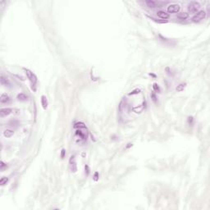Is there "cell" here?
<instances>
[{"instance_id":"cell-21","label":"cell","mask_w":210,"mask_h":210,"mask_svg":"<svg viewBox=\"0 0 210 210\" xmlns=\"http://www.w3.org/2000/svg\"><path fill=\"white\" fill-rule=\"evenodd\" d=\"M8 181V177H2L1 180H0V185H1V186H4L5 184H7Z\"/></svg>"},{"instance_id":"cell-20","label":"cell","mask_w":210,"mask_h":210,"mask_svg":"<svg viewBox=\"0 0 210 210\" xmlns=\"http://www.w3.org/2000/svg\"><path fill=\"white\" fill-rule=\"evenodd\" d=\"M151 99H152L153 102H154V104H158L157 96H156V94H155V93H154V92H152V93H151Z\"/></svg>"},{"instance_id":"cell-6","label":"cell","mask_w":210,"mask_h":210,"mask_svg":"<svg viewBox=\"0 0 210 210\" xmlns=\"http://www.w3.org/2000/svg\"><path fill=\"white\" fill-rule=\"evenodd\" d=\"M69 163H70V167H71V172H76V171H77V167H76V163L75 161L74 156H71V158L69 160Z\"/></svg>"},{"instance_id":"cell-7","label":"cell","mask_w":210,"mask_h":210,"mask_svg":"<svg viewBox=\"0 0 210 210\" xmlns=\"http://www.w3.org/2000/svg\"><path fill=\"white\" fill-rule=\"evenodd\" d=\"M145 3L150 8H155L157 7L159 8L161 6V3L160 2H155V1H153V0H147V1H145Z\"/></svg>"},{"instance_id":"cell-8","label":"cell","mask_w":210,"mask_h":210,"mask_svg":"<svg viewBox=\"0 0 210 210\" xmlns=\"http://www.w3.org/2000/svg\"><path fill=\"white\" fill-rule=\"evenodd\" d=\"M12 113V109L10 108H2L1 111H0V116L2 117H7L8 115H10Z\"/></svg>"},{"instance_id":"cell-26","label":"cell","mask_w":210,"mask_h":210,"mask_svg":"<svg viewBox=\"0 0 210 210\" xmlns=\"http://www.w3.org/2000/svg\"><path fill=\"white\" fill-rule=\"evenodd\" d=\"M193 121H194V118H193V117H188V123L190 124V126H192L193 125Z\"/></svg>"},{"instance_id":"cell-22","label":"cell","mask_w":210,"mask_h":210,"mask_svg":"<svg viewBox=\"0 0 210 210\" xmlns=\"http://www.w3.org/2000/svg\"><path fill=\"white\" fill-rule=\"evenodd\" d=\"M18 125H19V121H16V120H12V121H11L9 122V126H15V127H16V126H17Z\"/></svg>"},{"instance_id":"cell-5","label":"cell","mask_w":210,"mask_h":210,"mask_svg":"<svg viewBox=\"0 0 210 210\" xmlns=\"http://www.w3.org/2000/svg\"><path fill=\"white\" fill-rule=\"evenodd\" d=\"M145 108H146V102L145 101H144L141 105L132 108V111L134 112V113H142L144 109H145Z\"/></svg>"},{"instance_id":"cell-16","label":"cell","mask_w":210,"mask_h":210,"mask_svg":"<svg viewBox=\"0 0 210 210\" xmlns=\"http://www.w3.org/2000/svg\"><path fill=\"white\" fill-rule=\"evenodd\" d=\"M74 128H76V129H86V126L83 122H76L74 124Z\"/></svg>"},{"instance_id":"cell-11","label":"cell","mask_w":210,"mask_h":210,"mask_svg":"<svg viewBox=\"0 0 210 210\" xmlns=\"http://www.w3.org/2000/svg\"><path fill=\"white\" fill-rule=\"evenodd\" d=\"M13 135H14V131H13V130H12V129H6L4 131H3V136H4L6 138L12 137Z\"/></svg>"},{"instance_id":"cell-19","label":"cell","mask_w":210,"mask_h":210,"mask_svg":"<svg viewBox=\"0 0 210 210\" xmlns=\"http://www.w3.org/2000/svg\"><path fill=\"white\" fill-rule=\"evenodd\" d=\"M153 89H154V92H157V93H160V91H161L159 86H158L157 83H154L153 84Z\"/></svg>"},{"instance_id":"cell-14","label":"cell","mask_w":210,"mask_h":210,"mask_svg":"<svg viewBox=\"0 0 210 210\" xmlns=\"http://www.w3.org/2000/svg\"><path fill=\"white\" fill-rule=\"evenodd\" d=\"M189 17V13L187 12H180L179 14H177V18L181 20H186Z\"/></svg>"},{"instance_id":"cell-28","label":"cell","mask_w":210,"mask_h":210,"mask_svg":"<svg viewBox=\"0 0 210 210\" xmlns=\"http://www.w3.org/2000/svg\"><path fill=\"white\" fill-rule=\"evenodd\" d=\"M85 169H86V175H89V166H88V165H86V166H85Z\"/></svg>"},{"instance_id":"cell-4","label":"cell","mask_w":210,"mask_h":210,"mask_svg":"<svg viewBox=\"0 0 210 210\" xmlns=\"http://www.w3.org/2000/svg\"><path fill=\"white\" fill-rule=\"evenodd\" d=\"M180 9H181V7H180L179 4H176V3H172V4H170L169 6L167 7V13H176L179 12Z\"/></svg>"},{"instance_id":"cell-1","label":"cell","mask_w":210,"mask_h":210,"mask_svg":"<svg viewBox=\"0 0 210 210\" xmlns=\"http://www.w3.org/2000/svg\"><path fill=\"white\" fill-rule=\"evenodd\" d=\"M24 70L26 71V76H27V78L29 79L30 82H31V86H32V89L34 88V90H35V87L36 83H37V77H36V76L31 71V70L26 69V68H24Z\"/></svg>"},{"instance_id":"cell-2","label":"cell","mask_w":210,"mask_h":210,"mask_svg":"<svg viewBox=\"0 0 210 210\" xmlns=\"http://www.w3.org/2000/svg\"><path fill=\"white\" fill-rule=\"evenodd\" d=\"M200 8V4L198 2H191L187 6V10L190 13H195L198 12Z\"/></svg>"},{"instance_id":"cell-3","label":"cell","mask_w":210,"mask_h":210,"mask_svg":"<svg viewBox=\"0 0 210 210\" xmlns=\"http://www.w3.org/2000/svg\"><path fill=\"white\" fill-rule=\"evenodd\" d=\"M206 17V12L204 11V10H201V11H199L192 18H191V21L193 22H199L202 20H204V18Z\"/></svg>"},{"instance_id":"cell-13","label":"cell","mask_w":210,"mask_h":210,"mask_svg":"<svg viewBox=\"0 0 210 210\" xmlns=\"http://www.w3.org/2000/svg\"><path fill=\"white\" fill-rule=\"evenodd\" d=\"M16 99H18L19 101H27L28 100V96L26 94H23V93H21V94H18L17 96H16Z\"/></svg>"},{"instance_id":"cell-10","label":"cell","mask_w":210,"mask_h":210,"mask_svg":"<svg viewBox=\"0 0 210 210\" xmlns=\"http://www.w3.org/2000/svg\"><path fill=\"white\" fill-rule=\"evenodd\" d=\"M10 101H11V99H10V97L8 94H2L1 97H0V102H1V104H8V103H10Z\"/></svg>"},{"instance_id":"cell-9","label":"cell","mask_w":210,"mask_h":210,"mask_svg":"<svg viewBox=\"0 0 210 210\" xmlns=\"http://www.w3.org/2000/svg\"><path fill=\"white\" fill-rule=\"evenodd\" d=\"M157 16H158V17L161 18V19H163V21H164V20L168 19V18L170 17V15L168 14L167 12H164V11H158L157 12Z\"/></svg>"},{"instance_id":"cell-27","label":"cell","mask_w":210,"mask_h":210,"mask_svg":"<svg viewBox=\"0 0 210 210\" xmlns=\"http://www.w3.org/2000/svg\"><path fill=\"white\" fill-rule=\"evenodd\" d=\"M65 154H66V150H65L64 149H62V151H61V158H64Z\"/></svg>"},{"instance_id":"cell-18","label":"cell","mask_w":210,"mask_h":210,"mask_svg":"<svg viewBox=\"0 0 210 210\" xmlns=\"http://www.w3.org/2000/svg\"><path fill=\"white\" fill-rule=\"evenodd\" d=\"M125 104H125V99H123L120 102L119 105H118V111H119V113H122L123 109H124V108H125Z\"/></svg>"},{"instance_id":"cell-24","label":"cell","mask_w":210,"mask_h":210,"mask_svg":"<svg viewBox=\"0 0 210 210\" xmlns=\"http://www.w3.org/2000/svg\"><path fill=\"white\" fill-rule=\"evenodd\" d=\"M6 167H7V164H5L3 161H1V164H0V170H1L2 171H3Z\"/></svg>"},{"instance_id":"cell-17","label":"cell","mask_w":210,"mask_h":210,"mask_svg":"<svg viewBox=\"0 0 210 210\" xmlns=\"http://www.w3.org/2000/svg\"><path fill=\"white\" fill-rule=\"evenodd\" d=\"M1 84L3 85V86H11V84H10V82L8 81V80H7L6 78L3 77V76H1Z\"/></svg>"},{"instance_id":"cell-12","label":"cell","mask_w":210,"mask_h":210,"mask_svg":"<svg viewBox=\"0 0 210 210\" xmlns=\"http://www.w3.org/2000/svg\"><path fill=\"white\" fill-rule=\"evenodd\" d=\"M41 104H42V107L44 110L47 109L48 108V99L46 98V96L42 95L41 96Z\"/></svg>"},{"instance_id":"cell-29","label":"cell","mask_w":210,"mask_h":210,"mask_svg":"<svg viewBox=\"0 0 210 210\" xmlns=\"http://www.w3.org/2000/svg\"><path fill=\"white\" fill-rule=\"evenodd\" d=\"M132 146V144H131V143H129V144H127V145H126V149H129L130 147H131Z\"/></svg>"},{"instance_id":"cell-23","label":"cell","mask_w":210,"mask_h":210,"mask_svg":"<svg viewBox=\"0 0 210 210\" xmlns=\"http://www.w3.org/2000/svg\"><path fill=\"white\" fill-rule=\"evenodd\" d=\"M140 92V89H134L133 91H131V93H129V95H134V94H138Z\"/></svg>"},{"instance_id":"cell-15","label":"cell","mask_w":210,"mask_h":210,"mask_svg":"<svg viewBox=\"0 0 210 210\" xmlns=\"http://www.w3.org/2000/svg\"><path fill=\"white\" fill-rule=\"evenodd\" d=\"M186 83H181V84H179L177 86H176V89L177 92H181V91H183L185 89V88H186Z\"/></svg>"},{"instance_id":"cell-25","label":"cell","mask_w":210,"mask_h":210,"mask_svg":"<svg viewBox=\"0 0 210 210\" xmlns=\"http://www.w3.org/2000/svg\"><path fill=\"white\" fill-rule=\"evenodd\" d=\"M99 172H98V171H95V172H94V181H97L98 180H99Z\"/></svg>"}]
</instances>
